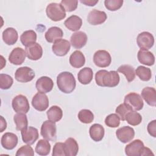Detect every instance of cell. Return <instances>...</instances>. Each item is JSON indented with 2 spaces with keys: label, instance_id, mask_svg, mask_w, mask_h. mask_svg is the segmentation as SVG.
<instances>
[{
  "label": "cell",
  "instance_id": "obj_1",
  "mask_svg": "<svg viewBox=\"0 0 156 156\" xmlns=\"http://www.w3.org/2000/svg\"><path fill=\"white\" fill-rule=\"evenodd\" d=\"M119 76L117 71L99 70L95 74V81L98 86L102 87H115L119 83Z\"/></svg>",
  "mask_w": 156,
  "mask_h": 156
},
{
  "label": "cell",
  "instance_id": "obj_2",
  "mask_svg": "<svg viewBox=\"0 0 156 156\" xmlns=\"http://www.w3.org/2000/svg\"><path fill=\"white\" fill-rule=\"evenodd\" d=\"M57 85L58 89L64 93H71L76 86L73 74L68 71L60 73L57 77Z\"/></svg>",
  "mask_w": 156,
  "mask_h": 156
},
{
  "label": "cell",
  "instance_id": "obj_3",
  "mask_svg": "<svg viewBox=\"0 0 156 156\" xmlns=\"http://www.w3.org/2000/svg\"><path fill=\"white\" fill-rule=\"evenodd\" d=\"M47 16L53 21H59L66 17V11L63 7L58 3L49 4L46 9Z\"/></svg>",
  "mask_w": 156,
  "mask_h": 156
},
{
  "label": "cell",
  "instance_id": "obj_4",
  "mask_svg": "<svg viewBox=\"0 0 156 156\" xmlns=\"http://www.w3.org/2000/svg\"><path fill=\"white\" fill-rule=\"evenodd\" d=\"M124 103L131 110L135 111L141 110L144 105L141 96L135 92H131L125 96Z\"/></svg>",
  "mask_w": 156,
  "mask_h": 156
},
{
  "label": "cell",
  "instance_id": "obj_5",
  "mask_svg": "<svg viewBox=\"0 0 156 156\" xmlns=\"http://www.w3.org/2000/svg\"><path fill=\"white\" fill-rule=\"evenodd\" d=\"M41 135L48 141H54L57 138V127L55 122L50 120L44 121L41 127Z\"/></svg>",
  "mask_w": 156,
  "mask_h": 156
},
{
  "label": "cell",
  "instance_id": "obj_6",
  "mask_svg": "<svg viewBox=\"0 0 156 156\" xmlns=\"http://www.w3.org/2000/svg\"><path fill=\"white\" fill-rule=\"evenodd\" d=\"M12 106L13 110L16 113H27L30 109L28 99L23 94H18L13 99Z\"/></svg>",
  "mask_w": 156,
  "mask_h": 156
},
{
  "label": "cell",
  "instance_id": "obj_7",
  "mask_svg": "<svg viewBox=\"0 0 156 156\" xmlns=\"http://www.w3.org/2000/svg\"><path fill=\"white\" fill-rule=\"evenodd\" d=\"M93 62L98 67L105 68L110 65L112 57L108 51L105 50H98L94 54Z\"/></svg>",
  "mask_w": 156,
  "mask_h": 156
},
{
  "label": "cell",
  "instance_id": "obj_8",
  "mask_svg": "<svg viewBox=\"0 0 156 156\" xmlns=\"http://www.w3.org/2000/svg\"><path fill=\"white\" fill-rule=\"evenodd\" d=\"M35 74L34 71L28 67L23 66L18 68L15 73V79L20 82L26 83L31 81L35 77Z\"/></svg>",
  "mask_w": 156,
  "mask_h": 156
},
{
  "label": "cell",
  "instance_id": "obj_9",
  "mask_svg": "<svg viewBox=\"0 0 156 156\" xmlns=\"http://www.w3.org/2000/svg\"><path fill=\"white\" fill-rule=\"evenodd\" d=\"M136 43L141 49L148 50L154 44V37L150 32H143L136 37Z\"/></svg>",
  "mask_w": 156,
  "mask_h": 156
},
{
  "label": "cell",
  "instance_id": "obj_10",
  "mask_svg": "<svg viewBox=\"0 0 156 156\" xmlns=\"http://www.w3.org/2000/svg\"><path fill=\"white\" fill-rule=\"evenodd\" d=\"M144 147L143 142L136 139L127 144L125 147V153L127 156H141Z\"/></svg>",
  "mask_w": 156,
  "mask_h": 156
},
{
  "label": "cell",
  "instance_id": "obj_11",
  "mask_svg": "<svg viewBox=\"0 0 156 156\" xmlns=\"http://www.w3.org/2000/svg\"><path fill=\"white\" fill-rule=\"evenodd\" d=\"M52 51L53 53L59 57L65 56L69 51L71 44L69 41L65 39H59L53 43Z\"/></svg>",
  "mask_w": 156,
  "mask_h": 156
},
{
  "label": "cell",
  "instance_id": "obj_12",
  "mask_svg": "<svg viewBox=\"0 0 156 156\" xmlns=\"http://www.w3.org/2000/svg\"><path fill=\"white\" fill-rule=\"evenodd\" d=\"M32 105L35 110L39 112L46 110L49 107V99L47 95L45 93H37L32 98Z\"/></svg>",
  "mask_w": 156,
  "mask_h": 156
},
{
  "label": "cell",
  "instance_id": "obj_13",
  "mask_svg": "<svg viewBox=\"0 0 156 156\" xmlns=\"http://www.w3.org/2000/svg\"><path fill=\"white\" fill-rule=\"evenodd\" d=\"M21 133L23 142L29 145L34 144L39 137L38 129L32 126L23 129Z\"/></svg>",
  "mask_w": 156,
  "mask_h": 156
},
{
  "label": "cell",
  "instance_id": "obj_14",
  "mask_svg": "<svg viewBox=\"0 0 156 156\" xmlns=\"http://www.w3.org/2000/svg\"><path fill=\"white\" fill-rule=\"evenodd\" d=\"M116 136L121 143H127L134 138L135 130L130 126H123L117 129Z\"/></svg>",
  "mask_w": 156,
  "mask_h": 156
},
{
  "label": "cell",
  "instance_id": "obj_15",
  "mask_svg": "<svg viewBox=\"0 0 156 156\" xmlns=\"http://www.w3.org/2000/svg\"><path fill=\"white\" fill-rule=\"evenodd\" d=\"M107 18V16L105 12L93 9L89 12L87 16V21L90 24L96 26L104 23Z\"/></svg>",
  "mask_w": 156,
  "mask_h": 156
},
{
  "label": "cell",
  "instance_id": "obj_16",
  "mask_svg": "<svg viewBox=\"0 0 156 156\" xmlns=\"http://www.w3.org/2000/svg\"><path fill=\"white\" fill-rule=\"evenodd\" d=\"M18 141V136L16 134L11 132L5 133L1 137V143L2 146L7 150H12L14 149Z\"/></svg>",
  "mask_w": 156,
  "mask_h": 156
},
{
  "label": "cell",
  "instance_id": "obj_17",
  "mask_svg": "<svg viewBox=\"0 0 156 156\" xmlns=\"http://www.w3.org/2000/svg\"><path fill=\"white\" fill-rule=\"evenodd\" d=\"M27 57L32 60H38L43 55V49L40 44L35 43L25 48Z\"/></svg>",
  "mask_w": 156,
  "mask_h": 156
},
{
  "label": "cell",
  "instance_id": "obj_18",
  "mask_svg": "<svg viewBox=\"0 0 156 156\" xmlns=\"http://www.w3.org/2000/svg\"><path fill=\"white\" fill-rule=\"evenodd\" d=\"M54 87L52 80L48 76H42L36 82L35 87L38 92L46 93L50 92Z\"/></svg>",
  "mask_w": 156,
  "mask_h": 156
},
{
  "label": "cell",
  "instance_id": "obj_19",
  "mask_svg": "<svg viewBox=\"0 0 156 156\" xmlns=\"http://www.w3.org/2000/svg\"><path fill=\"white\" fill-rule=\"evenodd\" d=\"M26 56L25 51L21 48L16 47L9 54V60L13 65H20L24 62Z\"/></svg>",
  "mask_w": 156,
  "mask_h": 156
},
{
  "label": "cell",
  "instance_id": "obj_20",
  "mask_svg": "<svg viewBox=\"0 0 156 156\" xmlns=\"http://www.w3.org/2000/svg\"><path fill=\"white\" fill-rule=\"evenodd\" d=\"M87 40L88 37L85 32L82 31H77L72 34L70 38V42L73 48L76 49H80L86 44Z\"/></svg>",
  "mask_w": 156,
  "mask_h": 156
},
{
  "label": "cell",
  "instance_id": "obj_21",
  "mask_svg": "<svg viewBox=\"0 0 156 156\" xmlns=\"http://www.w3.org/2000/svg\"><path fill=\"white\" fill-rule=\"evenodd\" d=\"M141 97L151 106L155 107L156 105V90L153 87H147L141 91Z\"/></svg>",
  "mask_w": 156,
  "mask_h": 156
},
{
  "label": "cell",
  "instance_id": "obj_22",
  "mask_svg": "<svg viewBox=\"0 0 156 156\" xmlns=\"http://www.w3.org/2000/svg\"><path fill=\"white\" fill-rule=\"evenodd\" d=\"M2 37L5 44L13 45L17 41L18 35L16 29L13 27H7L3 31Z\"/></svg>",
  "mask_w": 156,
  "mask_h": 156
},
{
  "label": "cell",
  "instance_id": "obj_23",
  "mask_svg": "<svg viewBox=\"0 0 156 156\" xmlns=\"http://www.w3.org/2000/svg\"><path fill=\"white\" fill-rule=\"evenodd\" d=\"M137 58L141 63L147 66H152L155 63V57L154 54L148 50H139Z\"/></svg>",
  "mask_w": 156,
  "mask_h": 156
},
{
  "label": "cell",
  "instance_id": "obj_24",
  "mask_svg": "<svg viewBox=\"0 0 156 156\" xmlns=\"http://www.w3.org/2000/svg\"><path fill=\"white\" fill-rule=\"evenodd\" d=\"M89 133L91 138L93 141L98 142L101 141L104 138L105 130L101 124H94L90 127Z\"/></svg>",
  "mask_w": 156,
  "mask_h": 156
},
{
  "label": "cell",
  "instance_id": "obj_25",
  "mask_svg": "<svg viewBox=\"0 0 156 156\" xmlns=\"http://www.w3.org/2000/svg\"><path fill=\"white\" fill-rule=\"evenodd\" d=\"M69 61L70 65L73 67L79 68L84 65L85 63V57L81 51L76 50L71 54Z\"/></svg>",
  "mask_w": 156,
  "mask_h": 156
},
{
  "label": "cell",
  "instance_id": "obj_26",
  "mask_svg": "<svg viewBox=\"0 0 156 156\" xmlns=\"http://www.w3.org/2000/svg\"><path fill=\"white\" fill-rule=\"evenodd\" d=\"M63 35V32L62 29L57 26H54L49 28V29L45 33L44 37L48 42L54 43L56 40L61 39Z\"/></svg>",
  "mask_w": 156,
  "mask_h": 156
},
{
  "label": "cell",
  "instance_id": "obj_27",
  "mask_svg": "<svg viewBox=\"0 0 156 156\" xmlns=\"http://www.w3.org/2000/svg\"><path fill=\"white\" fill-rule=\"evenodd\" d=\"M64 143L66 156H76L79 151V145L73 138H68Z\"/></svg>",
  "mask_w": 156,
  "mask_h": 156
},
{
  "label": "cell",
  "instance_id": "obj_28",
  "mask_svg": "<svg viewBox=\"0 0 156 156\" xmlns=\"http://www.w3.org/2000/svg\"><path fill=\"white\" fill-rule=\"evenodd\" d=\"M64 24L69 30L77 31L80 29L82 25V20L77 15H71L65 21Z\"/></svg>",
  "mask_w": 156,
  "mask_h": 156
},
{
  "label": "cell",
  "instance_id": "obj_29",
  "mask_svg": "<svg viewBox=\"0 0 156 156\" xmlns=\"http://www.w3.org/2000/svg\"><path fill=\"white\" fill-rule=\"evenodd\" d=\"M93 77V70L89 67H85L81 69L77 74L79 82L83 85L89 84L91 82Z\"/></svg>",
  "mask_w": 156,
  "mask_h": 156
},
{
  "label": "cell",
  "instance_id": "obj_30",
  "mask_svg": "<svg viewBox=\"0 0 156 156\" xmlns=\"http://www.w3.org/2000/svg\"><path fill=\"white\" fill-rule=\"evenodd\" d=\"M20 40L23 46H29L36 43L37 34L33 30H28L24 31L20 37Z\"/></svg>",
  "mask_w": 156,
  "mask_h": 156
},
{
  "label": "cell",
  "instance_id": "obj_31",
  "mask_svg": "<svg viewBox=\"0 0 156 156\" xmlns=\"http://www.w3.org/2000/svg\"><path fill=\"white\" fill-rule=\"evenodd\" d=\"M46 115L49 120L55 122L59 121L62 118L63 111L60 107L53 105L47 111Z\"/></svg>",
  "mask_w": 156,
  "mask_h": 156
},
{
  "label": "cell",
  "instance_id": "obj_32",
  "mask_svg": "<svg viewBox=\"0 0 156 156\" xmlns=\"http://www.w3.org/2000/svg\"><path fill=\"white\" fill-rule=\"evenodd\" d=\"M51 151V144L49 143L48 140L46 139L40 140L36 146H35V152L39 155L45 156L49 154Z\"/></svg>",
  "mask_w": 156,
  "mask_h": 156
},
{
  "label": "cell",
  "instance_id": "obj_33",
  "mask_svg": "<svg viewBox=\"0 0 156 156\" xmlns=\"http://www.w3.org/2000/svg\"><path fill=\"white\" fill-rule=\"evenodd\" d=\"M13 121L17 130H22L28 126V120L26 113H17L13 116Z\"/></svg>",
  "mask_w": 156,
  "mask_h": 156
},
{
  "label": "cell",
  "instance_id": "obj_34",
  "mask_svg": "<svg viewBox=\"0 0 156 156\" xmlns=\"http://www.w3.org/2000/svg\"><path fill=\"white\" fill-rule=\"evenodd\" d=\"M118 71L123 74L129 82H132L135 78V68L131 65H122L118 68Z\"/></svg>",
  "mask_w": 156,
  "mask_h": 156
},
{
  "label": "cell",
  "instance_id": "obj_35",
  "mask_svg": "<svg viewBox=\"0 0 156 156\" xmlns=\"http://www.w3.org/2000/svg\"><path fill=\"white\" fill-rule=\"evenodd\" d=\"M125 120L129 124L135 126L139 125L141 122L142 116L136 111L131 110L127 113Z\"/></svg>",
  "mask_w": 156,
  "mask_h": 156
},
{
  "label": "cell",
  "instance_id": "obj_36",
  "mask_svg": "<svg viewBox=\"0 0 156 156\" xmlns=\"http://www.w3.org/2000/svg\"><path fill=\"white\" fill-rule=\"evenodd\" d=\"M135 74L142 81H149L152 77V72L150 68L144 66H139L135 70Z\"/></svg>",
  "mask_w": 156,
  "mask_h": 156
},
{
  "label": "cell",
  "instance_id": "obj_37",
  "mask_svg": "<svg viewBox=\"0 0 156 156\" xmlns=\"http://www.w3.org/2000/svg\"><path fill=\"white\" fill-rule=\"evenodd\" d=\"M78 119L82 123L90 124L94 119V115L90 110L82 109L78 113Z\"/></svg>",
  "mask_w": 156,
  "mask_h": 156
},
{
  "label": "cell",
  "instance_id": "obj_38",
  "mask_svg": "<svg viewBox=\"0 0 156 156\" xmlns=\"http://www.w3.org/2000/svg\"><path fill=\"white\" fill-rule=\"evenodd\" d=\"M105 124L109 127H117L120 124V118L116 113L110 114L105 118Z\"/></svg>",
  "mask_w": 156,
  "mask_h": 156
},
{
  "label": "cell",
  "instance_id": "obj_39",
  "mask_svg": "<svg viewBox=\"0 0 156 156\" xmlns=\"http://www.w3.org/2000/svg\"><path fill=\"white\" fill-rule=\"evenodd\" d=\"M13 83V78L6 74H0V88L2 90L9 89Z\"/></svg>",
  "mask_w": 156,
  "mask_h": 156
},
{
  "label": "cell",
  "instance_id": "obj_40",
  "mask_svg": "<svg viewBox=\"0 0 156 156\" xmlns=\"http://www.w3.org/2000/svg\"><path fill=\"white\" fill-rule=\"evenodd\" d=\"M123 2V0H105L104 5L107 10L116 11L122 7Z\"/></svg>",
  "mask_w": 156,
  "mask_h": 156
},
{
  "label": "cell",
  "instance_id": "obj_41",
  "mask_svg": "<svg viewBox=\"0 0 156 156\" xmlns=\"http://www.w3.org/2000/svg\"><path fill=\"white\" fill-rule=\"evenodd\" d=\"M60 4L63 7L65 11L71 12L75 10L78 5V1H70V0H62Z\"/></svg>",
  "mask_w": 156,
  "mask_h": 156
},
{
  "label": "cell",
  "instance_id": "obj_42",
  "mask_svg": "<svg viewBox=\"0 0 156 156\" xmlns=\"http://www.w3.org/2000/svg\"><path fill=\"white\" fill-rule=\"evenodd\" d=\"M130 111H131V110L124 103L119 104L115 110L116 113L119 116L120 119L122 121H125L126 116Z\"/></svg>",
  "mask_w": 156,
  "mask_h": 156
},
{
  "label": "cell",
  "instance_id": "obj_43",
  "mask_svg": "<svg viewBox=\"0 0 156 156\" xmlns=\"http://www.w3.org/2000/svg\"><path fill=\"white\" fill-rule=\"evenodd\" d=\"M16 156H21V155H29L34 156V151L32 147L29 145H24L22 146L20 148H19L15 154Z\"/></svg>",
  "mask_w": 156,
  "mask_h": 156
},
{
  "label": "cell",
  "instance_id": "obj_44",
  "mask_svg": "<svg viewBox=\"0 0 156 156\" xmlns=\"http://www.w3.org/2000/svg\"><path fill=\"white\" fill-rule=\"evenodd\" d=\"M52 155V156H66L63 143L57 142L54 144L53 147Z\"/></svg>",
  "mask_w": 156,
  "mask_h": 156
},
{
  "label": "cell",
  "instance_id": "obj_45",
  "mask_svg": "<svg viewBox=\"0 0 156 156\" xmlns=\"http://www.w3.org/2000/svg\"><path fill=\"white\" fill-rule=\"evenodd\" d=\"M147 130L150 135L154 138L156 137V120L154 119L151 121L147 127Z\"/></svg>",
  "mask_w": 156,
  "mask_h": 156
},
{
  "label": "cell",
  "instance_id": "obj_46",
  "mask_svg": "<svg viewBox=\"0 0 156 156\" xmlns=\"http://www.w3.org/2000/svg\"><path fill=\"white\" fill-rule=\"evenodd\" d=\"M80 2L83 4H85V5H88V6H94V5H96L98 2L99 1L98 0H96V1H94V0H81L80 1Z\"/></svg>",
  "mask_w": 156,
  "mask_h": 156
},
{
  "label": "cell",
  "instance_id": "obj_47",
  "mask_svg": "<svg viewBox=\"0 0 156 156\" xmlns=\"http://www.w3.org/2000/svg\"><path fill=\"white\" fill-rule=\"evenodd\" d=\"M7 127V122L5 119L1 116V132H2L5 130Z\"/></svg>",
  "mask_w": 156,
  "mask_h": 156
}]
</instances>
